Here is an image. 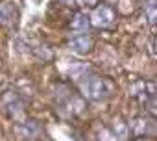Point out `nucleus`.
<instances>
[{
	"instance_id": "obj_1",
	"label": "nucleus",
	"mask_w": 157,
	"mask_h": 141,
	"mask_svg": "<svg viewBox=\"0 0 157 141\" xmlns=\"http://www.w3.org/2000/svg\"><path fill=\"white\" fill-rule=\"evenodd\" d=\"M82 89H83V95L93 102H102L111 95V87H109L107 80L102 76H96V75L87 76L82 84Z\"/></svg>"
},
{
	"instance_id": "obj_4",
	"label": "nucleus",
	"mask_w": 157,
	"mask_h": 141,
	"mask_svg": "<svg viewBox=\"0 0 157 141\" xmlns=\"http://www.w3.org/2000/svg\"><path fill=\"white\" fill-rule=\"evenodd\" d=\"M115 21V13L109 6H98L94 10V15H93V22L98 26V28H105L109 26L111 22Z\"/></svg>"
},
{
	"instance_id": "obj_7",
	"label": "nucleus",
	"mask_w": 157,
	"mask_h": 141,
	"mask_svg": "<svg viewBox=\"0 0 157 141\" xmlns=\"http://www.w3.org/2000/svg\"><path fill=\"white\" fill-rule=\"evenodd\" d=\"M17 19V10L13 4H0V24H13Z\"/></svg>"
},
{
	"instance_id": "obj_9",
	"label": "nucleus",
	"mask_w": 157,
	"mask_h": 141,
	"mask_svg": "<svg viewBox=\"0 0 157 141\" xmlns=\"http://www.w3.org/2000/svg\"><path fill=\"white\" fill-rule=\"evenodd\" d=\"M113 132H115V137H118L120 141H126L128 137H129V126L124 123V121H115V124H113Z\"/></svg>"
},
{
	"instance_id": "obj_8",
	"label": "nucleus",
	"mask_w": 157,
	"mask_h": 141,
	"mask_svg": "<svg viewBox=\"0 0 157 141\" xmlns=\"http://www.w3.org/2000/svg\"><path fill=\"white\" fill-rule=\"evenodd\" d=\"M89 26H91V19L85 13H76L70 21V28L74 32H87Z\"/></svg>"
},
{
	"instance_id": "obj_12",
	"label": "nucleus",
	"mask_w": 157,
	"mask_h": 141,
	"mask_svg": "<svg viewBox=\"0 0 157 141\" xmlns=\"http://www.w3.org/2000/svg\"><path fill=\"white\" fill-rule=\"evenodd\" d=\"M78 2L83 4V6H87V8H94L98 4V0H78Z\"/></svg>"
},
{
	"instance_id": "obj_3",
	"label": "nucleus",
	"mask_w": 157,
	"mask_h": 141,
	"mask_svg": "<svg viewBox=\"0 0 157 141\" xmlns=\"http://www.w3.org/2000/svg\"><path fill=\"white\" fill-rule=\"evenodd\" d=\"M68 46H70V50L74 54H80V56L89 54L91 48H93V37H89V35H76V37L70 39Z\"/></svg>"
},
{
	"instance_id": "obj_6",
	"label": "nucleus",
	"mask_w": 157,
	"mask_h": 141,
	"mask_svg": "<svg viewBox=\"0 0 157 141\" xmlns=\"http://www.w3.org/2000/svg\"><path fill=\"white\" fill-rule=\"evenodd\" d=\"M15 132H17V135L22 137V139H35V137L41 134V126L37 124V121H24V123L17 124Z\"/></svg>"
},
{
	"instance_id": "obj_5",
	"label": "nucleus",
	"mask_w": 157,
	"mask_h": 141,
	"mask_svg": "<svg viewBox=\"0 0 157 141\" xmlns=\"http://www.w3.org/2000/svg\"><path fill=\"white\" fill-rule=\"evenodd\" d=\"M129 132L135 135V137H144V135H150L153 134V121L146 119V117H140V119H135L129 126Z\"/></svg>"
},
{
	"instance_id": "obj_10",
	"label": "nucleus",
	"mask_w": 157,
	"mask_h": 141,
	"mask_svg": "<svg viewBox=\"0 0 157 141\" xmlns=\"http://www.w3.org/2000/svg\"><path fill=\"white\" fill-rule=\"evenodd\" d=\"M87 70H89V67L85 63H82V61H72V65H68V69H67V73L70 76H74V78H80V76H83L87 73Z\"/></svg>"
},
{
	"instance_id": "obj_2",
	"label": "nucleus",
	"mask_w": 157,
	"mask_h": 141,
	"mask_svg": "<svg viewBox=\"0 0 157 141\" xmlns=\"http://www.w3.org/2000/svg\"><path fill=\"white\" fill-rule=\"evenodd\" d=\"M0 104H2V108L8 111V113H11V115H17V113H21L22 111V100H21V97L15 93V91H6L2 97H0Z\"/></svg>"
},
{
	"instance_id": "obj_11",
	"label": "nucleus",
	"mask_w": 157,
	"mask_h": 141,
	"mask_svg": "<svg viewBox=\"0 0 157 141\" xmlns=\"http://www.w3.org/2000/svg\"><path fill=\"white\" fill-rule=\"evenodd\" d=\"M144 13L150 21V24H155V0H148L144 6Z\"/></svg>"
}]
</instances>
